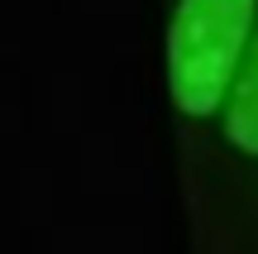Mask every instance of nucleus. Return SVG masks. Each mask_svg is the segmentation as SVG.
<instances>
[{"mask_svg":"<svg viewBox=\"0 0 258 254\" xmlns=\"http://www.w3.org/2000/svg\"><path fill=\"white\" fill-rule=\"evenodd\" d=\"M258 0H177L167 29V91L191 120L215 115L253 29Z\"/></svg>","mask_w":258,"mask_h":254,"instance_id":"obj_1","label":"nucleus"},{"mask_svg":"<svg viewBox=\"0 0 258 254\" xmlns=\"http://www.w3.org/2000/svg\"><path fill=\"white\" fill-rule=\"evenodd\" d=\"M225 134L244 154H258V38H253L249 58H244L239 77H234L230 111H225Z\"/></svg>","mask_w":258,"mask_h":254,"instance_id":"obj_2","label":"nucleus"}]
</instances>
